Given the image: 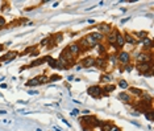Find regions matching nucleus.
Wrapping results in <instances>:
<instances>
[{
	"label": "nucleus",
	"mask_w": 154,
	"mask_h": 131,
	"mask_svg": "<svg viewBox=\"0 0 154 131\" xmlns=\"http://www.w3.org/2000/svg\"><path fill=\"white\" fill-rule=\"evenodd\" d=\"M71 114L73 115H78V114H79V110H78V109H74V110L71 111Z\"/></svg>",
	"instance_id": "obj_39"
},
{
	"label": "nucleus",
	"mask_w": 154,
	"mask_h": 131,
	"mask_svg": "<svg viewBox=\"0 0 154 131\" xmlns=\"http://www.w3.org/2000/svg\"><path fill=\"white\" fill-rule=\"evenodd\" d=\"M80 66H83V68H92V66H95V57L87 56V57L82 58L80 60Z\"/></svg>",
	"instance_id": "obj_6"
},
{
	"label": "nucleus",
	"mask_w": 154,
	"mask_h": 131,
	"mask_svg": "<svg viewBox=\"0 0 154 131\" xmlns=\"http://www.w3.org/2000/svg\"><path fill=\"white\" fill-rule=\"evenodd\" d=\"M124 69H125L126 71H132V70L134 69V66H133V65H131V64H128V65H125V66H124Z\"/></svg>",
	"instance_id": "obj_34"
},
{
	"label": "nucleus",
	"mask_w": 154,
	"mask_h": 131,
	"mask_svg": "<svg viewBox=\"0 0 154 131\" xmlns=\"http://www.w3.org/2000/svg\"><path fill=\"white\" fill-rule=\"evenodd\" d=\"M36 131H42V130H41V128H37V130H36Z\"/></svg>",
	"instance_id": "obj_46"
},
{
	"label": "nucleus",
	"mask_w": 154,
	"mask_h": 131,
	"mask_svg": "<svg viewBox=\"0 0 154 131\" xmlns=\"http://www.w3.org/2000/svg\"><path fill=\"white\" fill-rule=\"evenodd\" d=\"M87 23H88V24H95V20H94V19H88Z\"/></svg>",
	"instance_id": "obj_42"
},
{
	"label": "nucleus",
	"mask_w": 154,
	"mask_h": 131,
	"mask_svg": "<svg viewBox=\"0 0 154 131\" xmlns=\"http://www.w3.org/2000/svg\"><path fill=\"white\" fill-rule=\"evenodd\" d=\"M119 99L123 103H125V105H132L133 98H132V95L129 94V93H126V91H121V93L119 94Z\"/></svg>",
	"instance_id": "obj_9"
},
{
	"label": "nucleus",
	"mask_w": 154,
	"mask_h": 131,
	"mask_svg": "<svg viewBox=\"0 0 154 131\" xmlns=\"http://www.w3.org/2000/svg\"><path fill=\"white\" fill-rule=\"evenodd\" d=\"M141 43H142V46H144V52H151L153 50V41H151V39L146 37L145 40H142Z\"/></svg>",
	"instance_id": "obj_13"
},
{
	"label": "nucleus",
	"mask_w": 154,
	"mask_h": 131,
	"mask_svg": "<svg viewBox=\"0 0 154 131\" xmlns=\"http://www.w3.org/2000/svg\"><path fill=\"white\" fill-rule=\"evenodd\" d=\"M58 80H61V77L58 74H53V76L49 77V82H55V81H58Z\"/></svg>",
	"instance_id": "obj_32"
},
{
	"label": "nucleus",
	"mask_w": 154,
	"mask_h": 131,
	"mask_svg": "<svg viewBox=\"0 0 154 131\" xmlns=\"http://www.w3.org/2000/svg\"><path fill=\"white\" fill-rule=\"evenodd\" d=\"M123 36H124V40H125V44L128 43V44H131V45H136V44L138 43L137 39H134V36L131 33H125V34H123Z\"/></svg>",
	"instance_id": "obj_15"
},
{
	"label": "nucleus",
	"mask_w": 154,
	"mask_h": 131,
	"mask_svg": "<svg viewBox=\"0 0 154 131\" xmlns=\"http://www.w3.org/2000/svg\"><path fill=\"white\" fill-rule=\"evenodd\" d=\"M112 126H113V123L109 122V120H106V122H103V125L100 126V130L102 131H109Z\"/></svg>",
	"instance_id": "obj_19"
},
{
	"label": "nucleus",
	"mask_w": 154,
	"mask_h": 131,
	"mask_svg": "<svg viewBox=\"0 0 154 131\" xmlns=\"http://www.w3.org/2000/svg\"><path fill=\"white\" fill-rule=\"evenodd\" d=\"M38 81V83L40 85H44V83H48L49 82V77H46L45 74H42V76H38V77H36Z\"/></svg>",
	"instance_id": "obj_23"
},
{
	"label": "nucleus",
	"mask_w": 154,
	"mask_h": 131,
	"mask_svg": "<svg viewBox=\"0 0 154 131\" xmlns=\"http://www.w3.org/2000/svg\"><path fill=\"white\" fill-rule=\"evenodd\" d=\"M53 40H54V44H55V45H58L59 43H62V40H63V34H62V33H57L54 37H53Z\"/></svg>",
	"instance_id": "obj_25"
},
{
	"label": "nucleus",
	"mask_w": 154,
	"mask_h": 131,
	"mask_svg": "<svg viewBox=\"0 0 154 131\" xmlns=\"http://www.w3.org/2000/svg\"><path fill=\"white\" fill-rule=\"evenodd\" d=\"M107 61H108V58L106 56H99L95 58V66L99 69H104L107 66Z\"/></svg>",
	"instance_id": "obj_10"
},
{
	"label": "nucleus",
	"mask_w": 154,
	"mask_h": 131,
	"mask_svg": "<svg viewBox=\"0 0 154 131\" xmlns=\"http://www.w3.org/2000/svg\"><path fill=\"white\" fill-rule=\"evenodd\" d=\"M28 94H33V95H36V94H38V91H32V90H28Z\"/></svg>",
	"instance_id": "obj_40"
},
{
	"label": "nucleus",
	"mask_w": 154,
	"mask_h": 131,
	"mask_svg": "<svg viewBox=\"0 0 154 131\" xmlns=\"http://www.w3.org/2000/svg\"><path fill=\"white\" fill-rule=\"evenodd\" d=\"M115 89H116V85H113V83H108V85H106L104 88H103V90H104L106 94H108V93H112Z\"/></svg>",
	"instance_id": "obj_21"
},
{
	"label": "nucleus",
	"mask_w": 154,
	"mask_h": 131,
	"mask_svg": "<svg viewBox=\"0 0 154 131\" xmlns=\"http://www.w3.org/2000/svg\"><path fill=\"white\" fill-rule=\"evenodd\" d=\"M92 37H94L95 40H97L100 43V41H103V39H104V36H103L102 33H99V32H92Z\"/></svg>",
	"instance_id": "obj_27"
},
{
	"label": "nucleus",
	"mask_w": 154,
	"mask_h": 131,
	"mask_svg": "<svg viewBox=\"0 0 154 131\" xmlns=\"http://www.w3.org/2000/svg\"><path fill=\"white\" fill-rule=\"evenodd\" d=\"M26 86H38L40 83H38V81H37V78H32V80H29V81H26V83H25Z\"/></svg>",
	"instance_id": "obj_28"
},
{
	"label": "nucleus",
	"mask_w": 154,
	"mask_h": 131,
	"mask_svg": "<svg viewBox=\"0 0 154 131\" xmlns=\"http://www.w3.org/2000/svg\"><path fill=\"white\" fill-rule=\"evenodd\" d=\"M36 48H37V46H32V48H29V49H26V50H25V52H24V53H25V54H26V53H30V52H32V50H34V49H36Z\"/></svg>",
	"instance_id": "obj_38"
},
{
	"label": "nucleus",
	"mask_w": 154,
	"mask_h": 131,
	"mask_svg": "<svg viewBox=\"0 0 154 131\" xmlns=\"http://www.w3.org/2000/svg\"><path fill=\"white\" fill-rule=\"evenodd\" d=\"M107 58H108V61L112 64V65H117V64H119L117 62V57L115 56V54H111V56H108Z\"/></svg>",
	"instance_id": "obj_30"
},
{
	"label": "nucleus",
	"mask_w": 154,
	"mask_h": 131,
	"mask_svg": "<svg viewBox=\"0 0 154 131\" xmlns=\"http://www.w3.org/2000/svg\"><path fill=\"white\" fill-rule=\"evenodd\" d=\"M128 90H129V94L134 95V97H142V94L145 93L144 90H141L138 88H128Z\"/></svg>",
	"instance_id": "obj_16"
},
{
	"label": "nucleus",
	"mask_w": 154,
	"mask_h": 131,
	"mask_svg": "<svg viewBox=\"0 0 154 131\" xmlns=\"http://www.w3.org/2000/svg\"><path fill=\"white\" fill-rule=\"evenodd\" d=\"M66 49H67L68 52H70V53L73 54V56H74V58L75 57H78V56H79L80 53H82V48H80V45L78 43H73V44H70V45H67L66 46Z\"/></svg>",
	"instance_id": "obj_5"
},
{
	"label": "nucleus",
	"mask_w": 154,
	"mask_h": 131,
	"mask_svg": "<svg viewBox=\"0 0 154 131\" xmlns=\"http://www.w3.org/2000/svg\"><path fill=\"white\" fill-rule=\"evenodd\" d=\"M109 131H121V128H120L119 126L113 125V126H112V127H111V130H109Z\"/></svg>",
	"instance_id": "obj_36"
},
{
	"label": "nucleus",
	"mask_w": 154,
	"mask_h": 131,
	"mask_svg": "<svg viewBox=\"0 0 154 131\" xmlns=\"http://www.w3.org/2000/svg\"><path fill=\"white\" fill-rule=\"evenodd\" d=\"M46 62L49 64V66H50V69H58V62L55 58H53L51 56H48V60H46Z\"/></svg>",
	"instance_id": "obj_17"
},
{
	"label": "nucleus",
	"mask_w": 154,
	"mask_h": 131,
	"mask_svg": "<svg viewBox=\"0 0 154 131\" xmlns=\"http://www.w3.org/2000/svg\"><path fill=\"white\" fill-rule=\"evenodd\" d=\"M117 29H112L111 32H109L108 34H107V37H106V40H107V43L109 44V45H115V43H116V36H117Z\"/></svg>",
	"instance_id": "obj_12"
},
{
	"label": "nucleus",
	"mask_w": 154,
	"mask_h": 131,
	"mask_svg": "<svg viewBox=\"0 0 154 131\" xmlns=\"http://www.w3.org/2000/svg\"><path fill=\"white\" fill-rule=\"evenodd\" d=\"M129 19H131V17H126V19H123V20H121V24H125L126 21H129Z\"/></svg>",
	"instance_id": "obj_41"
},
{
	"label": "nucleus",
	"mask_w": 154,
	"mask_h": 131,
	"mask_svg": "<svg viewBox=\"0 0 154 131\" xmlns=\"http://www.w3.org/2000/svg\"><path fill=\"white\" fill-rule=\"evenodd\" d=\"M15 57H17V52H8V53L3 57V60L6 61V62H11Z\"/></svg>",
	"instance_id": "obj_18"
},
{
	"label": "nucleus",
	"mask_w": 154,
	"mask_h": 131,
	"mask_svg": "<svg viewBox=\"0 0 154 131\" xmlns=\"http://www.w3.org/2000/svg\"><path fill=\"white\" fill-rule=\"evenodd\" d=\"M142 76H145V77H151V76H153V69L149 70V71H146V73H144Z\"/></svg>",
	"instance_id": "obj_37"
},
{
	"label": "nucleus",
	"mask_w": 154,
	"mask_h": 131,
	"mask_svg": "<svg viewBox=\"0 0 154 131\" xmlns=\"http://www.w3.org/2000/svg\"><path fill=\"white\" fill-rule=\"evenodd\" d=\"M115 45H116L117 49L123 48L124 45H125V40H124V36L120 32H117V36H116V43H115Z\"/></svg>",
	"instance_id": "obj_14"
},
{
	"label": "nucleus",
	"mask_w": 154,
	"mask_h": 131,
	"mask_svg": "<svg viewBox=\"0 0 154 131\" xmlns=\"http://www.w3.org/2000/svg\"><path fill=\"white\" fill-rule=\"evenodd\" d=\"M87 94L92 98H100L102 95H108L103 91V88L99 85H94V86H90L88 90H87Z\"/></svg>",
	"instance_id": "obj_2"
},
{
	"label": "nucleus",
	"mask_w": 154,
	"mask_h": 131,
	"mask_svg": "<svg viewBox=\"0 0 154 131\" xmlns=\"http://www.w3.org/2000/svg\"><path fill=\"white\" fill-rule=\"evenodd\" d=\"M137 64H145V62H153V53L151 52H141L136 56Z\"/></svg>",
	"instance_id": "obj_3"
},
{
	"label": "nucleus",
	"mask_w": 154,
	"mask_h": 131,
	"mask_svg": "<svg viewBox=\"0 0 154 131\" xmlns=\"http://www.w3.org/2000/svg\"><path fill=\"white\" fill-rule=\"evenodd\" d=\"M111 76L109 74H102V77H100V81L102 82H111Z\"/></svg>",
	"instance_id": "obj_29"
},
{
	"label": "nucleus",
	"mask_w": 154,
	"mask_h": 131,
	"mask_svg": "<svg viewBox=\"0 0 154 131\" xmlns=\"http://www.w3.org/2000/svg\"><path fill=\"white\" fill-rule=\"evenodd\" d=\"M116 57H117V62L121 64L123 66L131 64V54H129L128 52H124V50L119 52V54H117Z\"/></svg>",
	"instance_id": "obj_4"
},
{
	"label": "nucleus",
	"mask_w": 154,
	"mask_h": 131,
	"mask_svg": "<svg viewBox=\"0 0 154 131\" xmlns=\"http://www.w3.org/2000/svg\"><path fill=\"white\" fill-rule=\"evenodd\" d=\"M144 115H145V118L149 120V122H153V120H154V111H153V109H150V110H148V111H146V113H145V114H144Z\"/></svg>",
	"instance_id": "obj_22"
},
{
	"label": "nucleus",
	"mask_w": 154,
	"mask_h": 131,
	"mask_svg": "<svg viewBox=\"0 0 154 131\" xmlns=\"http://www.w3.org/2000/svg\"><path fill=\"white\" fill-rule=\"evenodd\" d=\"M136 69L140 71L141 74L146 73V71L151 70L153 69V62H145V64H137L136 65Z\"/></svg>",
	"instance_id": "obj_7"
},
{
	"label": "nucleus",
	"mask_w": 154,
	"mask_h": 131,
	"mask_svg": "<svg viewBox=\"0 0 154 131\" xmlns=\"http://www.w3.org/2000/svg\"><path fill=\"white\" fill-rule=\"evenodd\" d=\"M97 53H99V56H104L106 54V52H107V48L103 44H97Z\"/></svg>",
	"instance_id": "obj_24"
},
{
	"label": "nucleus",
	"mask_w": 154,
	"mask_h": 131,
	"mask_svg": "<svg viewBox=\"0 0 154 131\" xmlns=\"http://www.w3.org/2000/svg\"><path fill=\"white\" fill-rule=\"evenodd\" d=\"M58 6H59V3H58V1H55V3L54 4H53V8H57V7Z\"/></svg>",
	"instance_id": "obj_43"
},
{
	"label": "nucleus",
	"mask_w": 154,
	"mask_h": 131,
	"mask_svg": "<svg viewBox=\"0 0 154 131\" xmlns=\"http://www.w3.org/2000/svg\"><path fill=\"white\" fill-rule=\"evenodd\" d=\"M119 86H120L121 89H128V88H129V86H128V82H126L125 80H120V81H119Z\"/></svg>",
	"instance_id": "obj_31"
},
{
	"label": "nucleus",
	"mask_w": 154,
	"mask_h": 131,
	"mask_svg": "<svg viewBox=\"0 0 154 131\" xmlns=\"http://www.w3.org/2000/svg\"><path fill=\"white\" fill-rule=\"evenodd\" d=\"M3 49H4V48H3V45H0V52L3 50Z\"/></svg>",
	"instance_id": "obj_45"
},
{
	"label": "nucleus",
	"mask_w": 154,
	"mask_h": 131,
	"mask_svg": "<svg viewBox=\"0 0 154 131\" xmlns=\"http://www.w3.org/2000/svg\"><path fill=\"white\" fill-rule=\"evenodd\" d=\"M136 37H138V39L142 41V40H145L146 37H148V33H146L145 31H140V32H137V33H136Z\"/></svg>",
	"instance_id": "obj_26"
},
{
	"label": "nucleus",
	"mask_w": 154,
	"mask_h": 131,
	"mask_svg": "<svg viewBox=\"0 0 154 131\" xmlns=\"http://www.w3.org/2000/svg\"><path fill=\"white\" fill-rule=\"evenodd\" d=\"M4 27H6V19L0 15V28H4Z\"/></svg>",
	"instance_id": "obj_33"
},
{
	"label": "nucleus",
	"mask_w": 154,
	"mask_h": 131,
	"mask_svg": "<svg viewBox=\"0 0 154 131\" xmlns=\"http://www.w3.org/2000/svg\"><path fill=\"white\" fill-rule=\"evenodd\" d=\"M54 130H55V131H62V128H59V127H57V126H54Z\"/></svg>",
	"instance_id": "obj_44"
},
{
	"label": "nucleus",
	"mask_w": 154,
	"mask_h": 131,
	"mask_svg": "<svg viewBox=\"0 0 154 131\" xmlns=\"http://www.w3.org/2000/svg\"><path fill=\"white\" fill-rule=\"evenodd\" d=\"M96 28H97V31H96V32H99V33H102L103 36H104V34H108L109 32L112 31V27L109 25V24H106V23H102V24H99V25H97Z\"/></svg>",
	"instance_id": "obj_11"
},
{
	"label": "nucleus",
	"mask_w": 154,
	"mask_h": 131,
	"mask_svg": "<svg viewBox=\"0 0 154 131\" xmlns=\"http://www.w3.org/2000/svg\"><path fill=\"white\" fill-rule=\"evenodd\" d=\"M59 57H62L63 58V60H66V61H67V62H70V64H71V65H74V64H75V60H74V56H73V54L71 53H70V52H68L67 50V49H63V50L62 52H61V54H59Z\"/></svg>",
	"instance_id": "obj_8"
},
{
	"label": "nucleus",
	"mask_w": 154,
	"mask_h": 131,
	"mask_svg": "<svg viewBox=\"0 0 154 131\" xmlns=\"http://www.w3.org/2000/svg\"><path fill=\"white\" fill-rule=\"evenodd\" d=\"M80 123L83 125V127L84 128H90V130H92V128L96 127V123H97V118L95 117V115H83V117L79 118Z\"/></svg>",
	"instance_id": "obj_1"
},
{
	"label": "nucleus",
	"mask_w": 154,
	"mask_h": 131,
	"mask_svg": "<svg viewBox=\"0 0 154 131\" xmlns=\"http://www.w3.org/2000/svg\"><path fill=\"white\" fill-rule=\"evenodd\" d=\"M58 117H59V118H61V119H62V122H63V123H65V125H66V126H67V127H71V125H70V123H68V122H67V120H66V119H65V118H63V117H62V115H61V114H59V115H58Z\"/></svg>",
	"instance_id": "obj_35"
},
{
	"label": "nucleus",
	"mask_w": 154,
	"mask_h": 131,
	"mask_svg": "<svg viewBox=\"0 0 154 131\" xmlns=\"http://www.w3.org/2000/svg\"><path fill=\"white\" fill-rule=\"evenodd\" d=\"M46 60H48V56L44 58H38V60H34L33 62H30V66L33 68V66H37V65H42V64L46 62Z\"/></svg>",
	"instance_id": "obj_20"
}]
</instances>
